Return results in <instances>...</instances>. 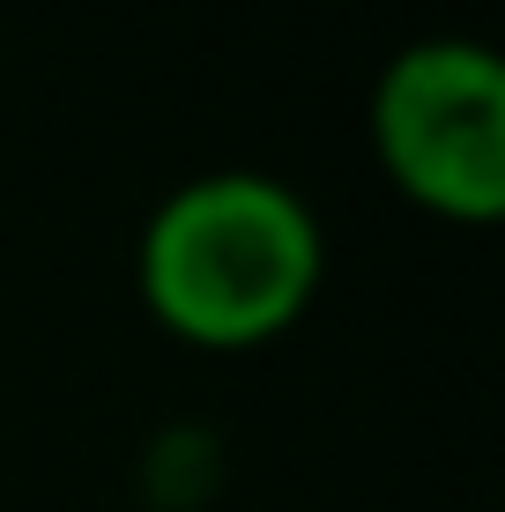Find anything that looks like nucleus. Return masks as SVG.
<instances>
[{
    "instance_id": "obj_1",
    "label": "nucleus",
    "mask_w": 505,
    "mask_h": 512,
    "mask_svg": "<svg viewBox=\"0 0 505 512\" xmlns=\"http://www.w3.org/2000/svg\"><path fill=\"white\" fill-rule=\"evenodd\" d=\"M134 282L171 342L246 357L312 312L327 282V231L305 193L268 171H201L149 208Z\"/></svg>"
},
{
    "instance_id": "obj_2",
    "label": "nucleus",
    "mask_w": 505,
    "mask_h": 512,
    "mask_svg": "<svg viewBox=\"0 0 505 512\" xmlns=\"http://www.w3.org/2000/svg\"><path fill=\"white\" fill-rule=\"evenodd\" d=\"M364 134L409 208L439 223H468V231L505 216V60L491 45H402L372 82Z\"/></svg>"
}]
</instances>
